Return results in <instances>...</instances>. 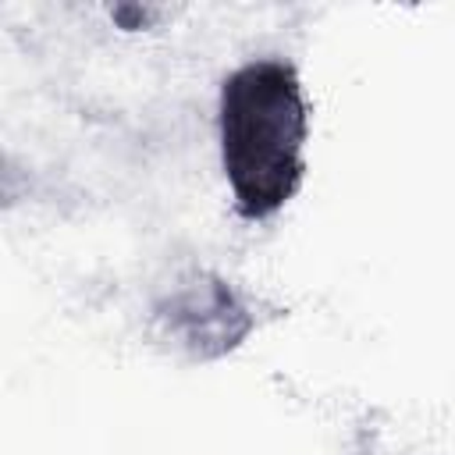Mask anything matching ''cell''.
<instances>
[{
	"label": "cell",
	"instance_id": "obj_1",
	"mask_svg": "<svg viewBox=\"0 0 455 455\" xmlns=\"http://www.w3.org/2000/svg\"><path fill=\"white\" fill-rule=\"evenodd\" d=\"M309 107L295 68L281 57H256L220 85L217 142L231 199L242 217H274L306 171Z\"/></svg>",
	"mask_w": 455,
	"mask_h": 455
},
{
	"label": "cell",
	"instance_id": "obj_2",
	"mask_svg": "<svg viewBox=\"0 0 455 455\" xmlns=\"http://www.w3.org/2000/svg\"><path fill=\"white\" fill-rule=\"evenodd\" d=\"M242 316V306L235 302V295L228 291V284L220 281H192L185 284L174 299H171V331L185 338V345H192L196 352H220L231 345V338H238L245 327H235V320Z\"/></svg>",
	"mask_w": 455,
	"mask_h": 455
}]
</instances>
